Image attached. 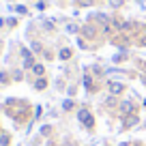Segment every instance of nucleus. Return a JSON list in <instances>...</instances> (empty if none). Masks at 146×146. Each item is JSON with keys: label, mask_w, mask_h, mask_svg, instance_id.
<instances>
[{"label": "nucleus", "mask_w": 146, "mask_h": 146, "mask_svg": "<svg viewBox=\"0 0 146 146\" xmlns=\"http://www.w3.org/2000/svg\"><path fill=\"white\" fill-rule=\"evenodd\" d=\"M78 118H80V123H82V125H86L88 129H92V127H95V118H92V116L88 114L86 110H82V112H80V114H78Z\"/></svg>", "instance_id": "nucleus-1"}, {"label": "nucleus", "mask_w": 146, "mask_h": 146, "mask_svg": "<svg viewBox=\"0 0 146 146\" xmlns=\"http://www.w3.org/2000/svg\"><path fill=\"white\" fill-rule=\"evenodd\" d=\"M22 58H24V67H26V69L35 67V58L30 56V52H28V50H22Z\"/></svg>", "instance_id": "nucleus-2"}, {"label": "nucleus", "mask_w": 146, "mask_h": 146, "mask_svg": "<svg viewBox=\"0 0 146 146\" xmlns=\"http://www.w3.org/2000/svg\"><path fill=\"white\" fill-rule=\"evenodd\" d=\"M120 114H133V103L131 101H123V103H120Z\"/></svg>", "instance_id": "nucleus-3"}, {"label": "nucleus", "mask_w": 146, "mask_h": 146, "mask_svg": "<svg viewBox=\"0 0 146 146\" xmlns=\"http://www.w3.org/2000/svg\"><path fill=\"white\" fill-rule=\"evenodd\" d=\"M110 90L114 92V95H118V92H123V84L120 82H110Z\"/></svg>", "instance_id": "nucleus-4"}, {"label": "nucleus", "mask_w": 146, "mask_h": 146, "mask_svg": "<svg viewBox=\"0 0 146 146\" xmlns=\"http://www.w3.org/2000/svg\"><path fill=\"white\" fill-rule=\"evenodd\" d=\"M137 123V116L135 114H129L127 118H125V127H131V125H135Z\"/></svg>", "instance_id": "nucleus-5"}, {"label": "nucleus", "mask_w": 146, "mask_h": 146, "mask_svg": "<svg viewBox=\"0 0 146 146\" xmlns=\"http://www.w3.org/2000/svg\"><path fill=\"white\" fill-rule=\"evenodd\" d=\"M47 86V82H45V80H43V78H39V80H36V82H35V88H39V90H43V88H45Z\"/></svg>", "instance_id": "nucleus-6"}, {"label": "nucleus", "mask_w": 146, "mask_h": 146, "mask_svg": "<svg viewBox=\"0 0 146 146\" xmlns=\"http://www.w3.org/2000/svg\"><path fill=\"white\" fill-rule=\"evenodd\" d=\"M9 142H11V137L7 135V133H2V135H0V146H9Z\"/></svg>", "instance_id": "nucleus-7"}, {"label": "nucleus", "mask_w": 146, "mask_h": 146, "mask_svg": "<svg viewBox=\"0 0 146 146\" xmlns=\"http://www.w3.org/2000/svg\"><path fill=\"white\" fill-rule=\"evenodd\" d=\"M60 58H62V60L71 58V50H67V47H64V50H60Z\"/></svg>", "instance_id": "nucleus-8"}, {"label": "nucleus", "mask_w": 146, "mask_h": 146, "mask_svg": "<svg viewBox=\"0 0 146 146\" xmlns=\"http://www.w3.org/2000/svg\"><path fill=\"white\" fill-rule=\"evenodd\" d=\"M32 71H35L36 75H43V71H45V69H43V64H35V67H32Z\"/></svg>", "instance_id": "nucleus-9"}, {"label": "nucleus", "mask_w": 146, "mask_h": 146, "mask_svg": "<svg viewBox=\"0 0 146 146\" xmlns=\"http://www.w3.org/2000/svg\"><path fill=\"white\" fill-rule=\"evenodd\" d=\"M7 78H9V75H7L5 71H0V82H2V84H5V82H9V80H7Z\"/></svg>", "instance_id": "nucleus-10"}, {"label": "nucleus", "mask_w": 146, "mask_h": 146, "mask_svg": "<svg viewBox=\"0 0 146 146\" xmlns=\"http://www.w3.org/2000/svg\"><path fill=\"white\" fill-rule=\"evenodd\" d=\"M62 108H64V110H71V108H73V101H64Z\"/></svg>", "instance_id": "nucleus-11"}, {"label": "nucleus", "mask_w": 146, "mask_h": 146, "mask_svg": "<svg viewBox=\"0 0 146 146\" xmlns=\"http://www.w3.org/2000/svg\"><path fill=\"white\" fill-rule=\"evenodd\" d=\"M110 5H112V7H120V5H123V0H110Z\"/></svg>", "instance_id": "nucleus-12"}, {"label": "nucleus", "mask_w": 146, "mask_h": 146, "mask_svg": "<svg viewBox=\"0 0 146 146\" xmlns=\"http://www.w3.org/2000/svg\"><path fill=\"white\" fill-rule=\"evenodd\" d=\"M32 50H35V52H41V43H32Z\"/></svg>", "instance_id": "nucleus-13"}, {"label": "nucleus", "mask_w": 146, "mask_h": 146, "mask_svg": "<svg viewBox=\"0 0 146 146\" xmlns=\"http://www.w3.org/2000/svg\"><path fill=\"white\" fill-rule=\"evenodd\" d=\"M84 86L90 88V78H88V75H84Z\"/></svg>", "instance_id": "nucleus-14"}, {"label": "nucleus", "mask_w": 146, "mask_h": 146, "mask_svg": "<svg viewBox=\"0 0 146 146\" xmlns=\"http://www.w3.org/2000/svg\"><path fill=\"white\" fill-rule=\"evenodd\" d=\"M120 146H129V144H120Z\"/></svg>", "instance_id": "nucleus-15"}, {"label": "nucleus", "mask_w": 146, "mask_h": 146, "mask_svg": "<svg viewBox=\"0 0 146 146\" xmlns=\"http://www.w3.org/2000/svg\"><path fill=\"white\" fill-rule=\"evenodd\" d=\"M144 84H146V78H144Z\"/></svg>", "instance_id": "nucleus-16"}]
</instances>
